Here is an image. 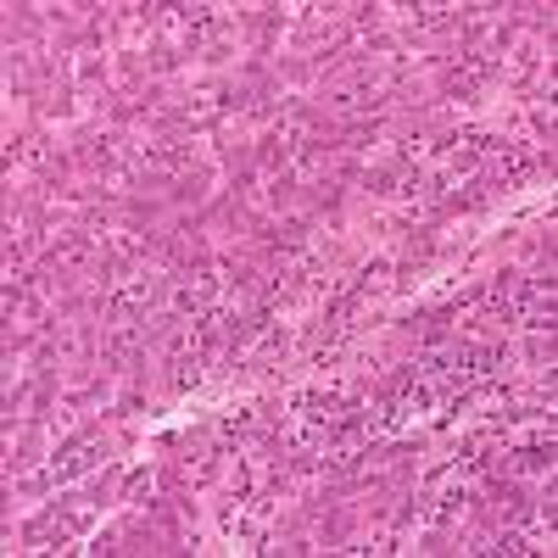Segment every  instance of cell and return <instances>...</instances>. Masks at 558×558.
Returning <instances> with one entry per match:
<instances>
[{
	"label": "cell",
	"mask_w": 558,
	"mask_h": 558,
	"mask_svg": "<svg viewBox=\"0 0 558 558\" xmlns=\"http://www.w3.org/2000/svg\"><path fill=\"white\" fill-rule=\"evenodd\" d=\"M502 313L525 324V330H553V286L542 279H520V286L502 291Z\"/></svg>",
	"instance_id": "6da1fadb"
},
{
	"label": "cell",
	"mask_w": 558,
	"mask_h": 558,
	"mask_svg": "<svg viewBox=\"0 0 558 558\" xmlns=\"http://www.w3.org/2000/svg\"><path fill=\"white\" fill-rule=\"evenodd\" d=\"M151 296H157V279L151 274H123L118 286H112V296H107V307H112V318H140L151 307Z\"/></svg>",
	"instance_id": "7a4b0ae2"
},
{
	"label": "cell",
	"mask_w": 558,
	"mask_h": 558,
	"mask_svg": "<svg viewBox=\"0 0 558 558\" xmlns=\"http://www.w3.org/2000/svg\"><path fill=\"white\" fill-rule=\"evenodd\" d=\"M553 547V514L547 520H531V525H514V531H502L492 553H547Z\"/></svg>",
	"instance_id": "3957f363"
},
{
	"label": "cell",
	"mask_w": 558,
	"mask_h": 558,
	"mask_svg": "<svg viewBox=\"0 0 558 558\" xmlns=\"http://www.w3.org/2000/svg\"><path fill=\"white\" fill-rule=\"evenodd\" d=\"M307 134H313V123H307L302 112H291V118H279V123H274L268 151H274V157H296V151L307 146Z\"/></svg>",
	"instance_id": "277c9868"
},
{
	"label": "cell",
	"mask_w": 558,
	"mask_h": 558,
	"mask_svg": "<svg viewBox=\"0 0 558 558\" xmlns=\"http://www.w3.org/2000/svg\"><path fill=\"white\" fill-rule=\"evenodd\" d=\"M89 458H96V447H89V441H78L62 463H51V481H68V475H78V470H89Z\"/></svg>",
	"instance_id": "5b68a950"
}]
</instances>
